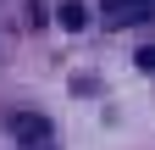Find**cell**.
I'll return each mask as SVG.
<instances>
[{
	"instance_id": "1",
	"label": "cell",
	"mask_w": 155,
	"mask_h": 150,
	"mask_svg": "<svg viewBox=\"0 0 155 150\" xmlns=\"http://www.w3.org/2000/svg\"><path fill=\"white\" fill-rule=\"evenodd\" d=\"M11 134H17V139H28V145H45L50 128L39 122V117H11Z\"/></svg>"
},
{
	"instance_id": "2",
	"label": "cell",
	"mask_w": 155,
	"mask_h": 150,
	"mask_svg": "<svg viewBox=\"0 0 155 150\" xmlns=\"http://www.w3.org/2000/svg\"><path fill=\"white\" fill-rule=\"evenodd\" d=\"M61 28H83V6H78V0L61 6Z\"/></svg>"
}]
</instances>
